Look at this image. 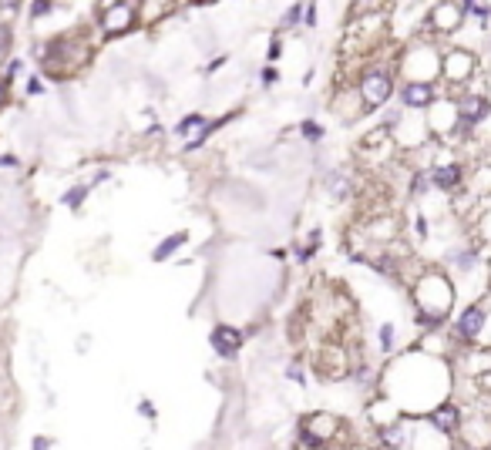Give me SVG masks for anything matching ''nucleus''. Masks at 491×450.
Returning <instances> with one entry per match:
<instances>
[{
  "label": "nucleus",
  "instance_id": "f257e3e1",
  "mask_svg": "<svg viewBox=\"0 0 491 450\" xmlns=\"http://www.w3.org/2000/svg\"><path fill=\"white\" fill-rule=\"evenodd\" d=\"M363 98H367V104H384L390 98V77L380 71H370L363 77Z\"/></svg>",
  "mask_w": 491,
  "mask_h": 450
},
{
  "label": "nucleus",
  "instance_id": "f03ea898",
  "mask_svg": "<svg viewBox=\"0 0 491 450\" xmlns=\"http://www.w3.org/2000/svg\"><path fill=\"white\" fill-rule=\"evenodd\" d=\"M239 333H236L233 326H219V330H212V349L219 353V356H233L236 349H239Z\"/></svg>",
  "mask_w": 491,
  "mask_h": 450
},
{
  "label": "nucleus",
  "instance_id": "7ed1b4c3",
  "mask_svg": "<svg viewBox=\"0 0 491 450\" xmlns=\"http://www.w3.org/2000/svg\"><path fill=\"white\" fill-rule=\"evenodd\" d=\"M481 326H485V309L481 306H471L461 313V320H458V336H465V339H475L481 333Z\"/></svg>",
  "mask_w": 491,
  "mask_h": 450
},
{
  "label": "nucleus",
  "instance_id": "20e7f679",
  "mask_svg": "<svg viewBox=\"0 0 491 450\" xmlns=\"http://www.w3.org/2000/svg\"><path fill=\"white\" fill-rule=\"evenodd\" d=\"M485 115H488V101H485V98H478V94L461 98V121H465V125H475V121Z\"/></svg>",
  "mask_w": 491,
  "mask_h": 450
},
{
  "label": "nucleus",
  "instance_id": "39448f33",
  "mask_svg": "<svg viewBox=\"0 0 491 450\" xmlns=\"http://www.w3.org/2000/svg\"><path fill=\"white\" fill-rule=\"evenodd\" d=\"M128 24H131L128 4H118L115 11H108V17H104V30H108V34H118V30H125Z\"/></svg>",
  "mask_w": 491,
  "mask_h": 450
},
{
  "label": "nucleus",
  "instance_id": "423d86ee",
  "mask_svg": "<svg viewBox=\"0 0 491 450\" xmlns=\"http://www.w3.org/2000/svg\"><path fill=\"white\" fill-rule=\"evenodd\" d=\"M431 98H434V91L427 84H407L404 88V104H411V108H424Z\"/></svg>",
  "mask_w": 491,
  "mask_h": 450
},
{
  "label": "nucleus",
  "instance_id": "0eeeda50",
  "mask_svg": "<svg viewBox=\"0 0 491 450\" xmlns=\"http://www.w3.org/2000/svg\"><path fill=\"white\" fill-rule=\"evenodd\" d=\"M434 427L444 430V434H451L454 427H458V410H454L451 403H448V407H441V410H434Z\"/></svg>",
  "mask_w": 491,
  "mask_h": 450
},
{
  "label": "nucleus",
  "instance_id": "6e6552de",
  "mask_svg": "<svg viewBox=\"0 0 491 450\" xmlns=\"http://www.w3.org/2000/svg\"><path fill=\"white\" fill-rule=\"evenodd\" d=\"M458 179H461V168H458V165L434 168V185H441V189H451V185H454Z\"/></svg>",
  "mask_w": 491,
  "mask_h": 450
},
{
  "label": "nucleus",
  "instance_id": "1a4fd4ad",
  "mask_svg": "<svg viewBox=\"0 0 491 450\" xmlns=\"http://www.w3.org/2000/svg\"><path fill=\"white\" fill-rule=\"evenodd\" d=\"M448 67H451V71H448L451 77H468V71H471V57H468V54H454L451 61H448Z\"/></svg>",
  "mask_w": 491,
  "mask_h": 450
},
{
  "label": "nucleus",
  "instance_id": "9d476101",
  "mask_svg": "<svg viewBox=\"0 0 491 450\" xmlns=\"http://www.w3.org/2000/svg\"><path fill=\"white\" fill-rule=\"evenodd\" d=\"M182 242H185V232H175L172 239H165V242H162V245H158V249H155V259H158V262H162V259H165V256H172V252H175V249H179Z\"/></svg>",
  "mask_w": 491,
  "mask_h": 450
},
{
  "label": "nucleus",
  "instance_id": "9b49d317",
  "mask_svg": "<svg viewBox=\"0 0 491 450\" xmlns=\"http://www.w3.org/2000/svg\"><path fill=\"white\" fill-rule=\"evenodd\" d=\"M202 125H206V121H202V118H199V115H192V118H185V121H182V125H179V131H182V135H189V131H192V128H202Z\"/></svg>",
  "mask_w": 491,
  "mask_h": 450
},
{
  "label": "nucleus",
  "instance_id": "f8f14e48",
  "mask_svg": "<svg viewBox=\"0 0 491 450\" xmlns=\"http://www.w3.org/2000/svg\"><path fill=\"white\" fill-rule=\"evenodd\" d=\"M390 336H394V326H390V322H384V326H380V347H384V349H390V343H394Z\"/></svg>",
  "mask_w": 491,
  "mask_h": 450
},
{
  "label": "nucleus",
  "instance_id": "ddd939ff",
  "mask_svg": "<svg viewBox=\"0 0 491 450\" xmlns=\"http://www.w3.org/2000/svg\"><path fill=\"white\" fill-rule=\"evenodd\" d=\"M454 266H458V269H471V266H475V256H471V252H461V256H454Z\"/></svg>",
  "mask_w": 491,
  "mask_h": 450
},
{
  "label": "nucleus",
  "instance_id": "4468645a",
  "mask_svg": "<svg viewBox=\"0 0 491 450\" xmlns=\"http://www.w3.org/2000/svg\"><path fill=\"white\" fill-rule=\"evenodd\" d=\"M84 195H88V189H71V192L65 195V202H67V206H78Z\"/></svg>",
  "mask_w": 491,
  "mask_h": 450
},
{
  "label": "nucleus",
  "instance_id": "2eb2a0df",
  "mask_svg": "<svg viewBox=\"0 0 491 450\" xmlns=\"http://www.w3.org/2000/svg\"><path fill=\"white\" fill-rule=\"evenodd\" d=\"M303 131H307V138H320V128H316L313 121H307V125H303Z\"/></svg>",
  "mask_w": 491,
  "mask_h": 450
},
{
  "label": "nucleus",
  "instance_id": "dca6fc26",
  "mask_svg": "<svg viewBox=\"0 0 491 450\" xmlns=\"http://www.w3.org/2000/svg\"><path fill=\"white\" fill-rule=\"evenodd\" d=\"M51 11V4H34V7H31V13H48Z\"/></svg>",
  "mask_w": 491,
  "mask_h": 450
},
{
  "label": "nucleus",
  "instance_id": "f3484780",
  "mask_svg": "<svg viewBox=\"0 0 491 450\" xmlns=\"http://www.w3.org/2000/svg\"><path fill=\"white\" fill-rule=\"evenodd\" d=\"M34 450H48V440L38 437V440H34Z\"/></svg>",
  "mask_w": 491,
  "mask_h": 450
},
{
  "label": "nucleus",
  "instance_id": "a211bd4d",
  "mask_svg": "<svg viewBox=\"0 0 491 450\" xmlns=\"http://www.w3.org/2000/svg\"><path fill=\"white\" fill-rule=\"evenodd\" d=\"M481 386H485V390H491V376H481Z\"/></svg>",
  "mask_w": 491,
  "mask_h": 450
},
{
  "label": "nucleus",
  "instance_id": "6ab92c4d",
  "mask_svg": "<svg viewBox=\"0 0 491 450\" xmlns=\"http://www.w3.org/2000/svg\"><path fill=\"white\" fill-rule=\"evenodd\" d=\"M0 101H4V91H0Z\"/></svg>",
  "mask_w": 491,
  "mask_h": 450
}]
</instances>
